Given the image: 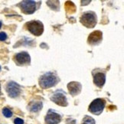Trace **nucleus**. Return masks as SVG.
Returning <instances> with one entry per match:
<instances>
[{"instance_id": "nucleus-1", "label": "nucleus", "mask_w": 124, "mask_h": 124, "mask_svg": "<svg viewBox=\"0 0 124 124\" xmlns=\"http://www.w3.org/2000/svg\"><path fill=\"white\" fill-rule=\"evenodd\" d=\"M39 84L41 87L44 89L51 87L57 84V78L53 73L47 72L41 77Z\"/></svg>"}, {"instance_id": "nucleus-2", "label": "nucleus", "mask_w": 124, "mask_h": 124, "mask_svg": "<svg viewBox=\"0 0 124 124\" xmlns=\"http://www.w3.org/2000/svg\"><path fill=\"white\" fill-rule=\"evenodd\" d=\"M80 22L87 28H93L97 24V17L92 12H87L80 17Z\"/></svg>"}, {"instance_id": "nucleus-3", "label": "nucleus", "mask_w": 124, "mask_h": 124, "mask_svg": "<svg viewBox=\"0 0 124 124\" xmlns=\"http://www.w3.org/2000/svg\"><path fill=\"white\" fill-rule=\"evenodd\" d=\"M105 104H106V102H105L104 100L98 98L93 101V102L90 104L89 107V111L90 113H92L93 114H97V115H99L101 114L103 109L105 107Z\"/></svg>"}, {"instance_id": "nucleus-4", "label": "nucleus", "mask_w": 124, "mask_h": 124, "mask_svg": "<svg viewBox=\"0 0 124 124\" xmlns=\"http://www.w3.org/2000/svg\"><path fill=\"white\" fill-rule=\"evenodd\" d=\"M26 27L27 29L29 31L31 34L39 36L41 35L43 31H44V26H43V24L39 21H31L29 22L26 24Z\"/></svg>"}, {"instance_id": "nucleus-5", "label": "nucleus", "mask_w": 124, "mask_h": 124, "mask_svg": "<svg viewBox=\"0 0 124 124\" xmlns=\"http://www.w3.org/2000/svg\"><path fill=\"white\" fill-rule=\"evenodd\" d=\"M6 91L8 94V96L12 98H15L19 96L21 93L20 86L16 82L11 81L9 82L6 86Z\"/></svg>"}, {"instance_id": "nucleus-6", "label": "nucleus", "mask_w": 124, "mask_h": 124, "mask_svg": "<svg viewBox=\"0 0 124 124\" xmlns=\"http://www.w3.org/2000/svg\"><path fill=\"white\" fill-rule=\"evenodd\" d=\"M20 7L23 12L26 14H32L34 13L36 8V4L35 1L31 0H25L20 3Z\"/></svg>"}, {"instance_id": "nucleus-7", "label": "nucleus", "mask_w": 124, "mask_h": 124, "mask_svg": "<svg viewBox=\"0 0 124 124\" xmlns=\"http://www.w3.org/2000/svg\"><path fill=\"white\" fill-rule=\"evenodd\" d=\"M51 101L54 102L56 104H58L61 107H66L68 105V101H67V98L65 97V95L61 91L55 92L53 94V96L51 97Z\"/></svg>"}, {"instance_id": "nucleus-8", "label": "nucleus", "mask_w": 124, "mask_h": 124, "mask_svg": "<svg viewBox=\"0 0 124 124\" xmlns=\"http://www.w3.org/2000/svg\"><path fill=\"white\" fill-rule=\"evenodd\" d=\"M61 120V116L51 109L48 111L45 116V122L47 124H58Z\"/></svg>"}, {"instance_id": "nucleus-9", "label": "nucleus", "mask_w": 124, "mask_h": 124, "mask_svg": "<svg viewBox=\"0 0 124 124\" xmlns=\"http://www.w3.org/2000/svg\"><path fill=\"white\" fill-rule=\"evenodd\" d=\"M102 32L101 31H93L88 37V43L90 45H97L102 40Z\"/></svg>"}, {"instance_id": "nucleus-10", "label": "nucleus", "mask_w": 124, "mask_h": 124, "mask_svg": "<svg viewBox=\"0 0 124 124\" xmlns=\"http://www.w3.org/2000/svg\"><path fill=\"white\" fill-rule=\"evenodd\" d=\"M68 89L69 90V93L72 94L73 96L78 94L80 90H81V84L79 82H70L68 84Z\"/></svg>"}, {"instance_id": "nucleus-11", "label": "nucleus", "mask_w": 124, "mask_h": 124, "mask_svg": "<svg viewBox=\"0 0 124 124\" xmlns=\"http://www.w3.org/2000/svg\"><path fill=\"white\" fill-rule=\"evenodd\" d=\"M16 59L18 63L20 64H28L30 62V56L27 52L23 51V52L18 53L16 55Z\"/></svg>"}, {"instance_id": "nucleus-12", "label": "nucleus", "mask_w": 124, "mask_h": 124, "mask_svg": "<svg viewBox=\"0 0 124 124\" xmlns=\"http://www.w3.org/2000/svg\"><path fill=\"white\" fill-rule=\"evenodd\" d=\"M106 81V76L103 73L99 72L93 76V82L98 87H102Z\"/></svg>"}, {"instance_id": "nucleus-13", "label": "nucleus", "mask_w": 124, "mask_h": 124, "mask_svg": "<svg viewBox=\"0 0 124 124\" xmlns=\"http://www.w3.org/2000/svg\"><path fill=\"white\" fill-rule=\"evenodd\" d=\"M64 6H65V9L67 12L69 14H73L76 10V7L72 2H70V1L67 2L64 5Z\"/></svg>"}, {"instance_id": "nucleus-14", "label": "nucleus", "mask_w": 124, "mask_h": 124, "mask_svg": "<svg viewBox=\"0 0 124 124\" xmlns=\"http://www.w3.org/2000/svg\"><path fill=\"white\" fill-rule=\"evenodd\" d=\"M42 108V103L41 102H35L33 103L30 107V110L31 112H38Z\"/></svg>"}, {"instance_id": "nucleus-15", "label": "nucleus", "mask_w": 124, "mask_h": 124, "mask_svg": "<svg viewBox=\"0 0 124 124\" xmlns=\"http://www.w3.org/2000/svg\"><path fill=\"white\" fill-rule=\"evenodd\" d=\"M82 124H95V120L92 117L88 116H86L84 118V120Z\"/></svg>"}, {"instance_id": "nucleus-16", "label": "nucleus", "mask_w": 124, "mask_h": 124, "mask_svg": "<svg viewBox=\"0 0 124 124\" xmlns=\"http://www.w3.org/2000/svg\"><path fill=\"white\" fill-rule=\"evenodd\" d=\"M2 113H3V115L6 117H7V118H9V117H11L12 116V111L8 108H4L2 109Z\"/></svg>"}, {"instance_id": "nucleus-17", "label": "nucleus", "mask_w": 124, "mask_h": 124, "mask_svg": "<svg viewBox=\"0 0 124 124\" xmlns=\"http://www.w3.org/2000/svg\"><path fill=\"white\" fill-rule=\"evenodd\" d=\"M7 39V35L5 32H0V41H5Z\"/></svg>"}, {"instance_id": "nucleus-18", "label": "nucleus", "mask_w": 124, "mask_h": 124, "mask_svg": "<svg viewBox=\"0 0 124 124\" xmlns=\"http://www.w3.org/2000/svg\"><path fill=\"white\" fill-rule=\"evenodd\" d=\"M14 123H15V124H23L24 121L20 118H16V120H14Z\"/></svg>"}, {"instance_id": "nucleus-19", "label": "nucleus", "mask_w": 124, "mask_h": 124, "mask_svg": "<svg viewBox=\"0 0 124 124\" xmlns=\"http://www.w3.org/2000/svg\"><path fill=\"white\" fill-rule=\"evenodd\" d=\"M1 27H2V22H0V28H1Z\"/></svg>"}, {"instance_id": "nucleus-20", "label": "nucleus", "mask_w": 124, "mask_h": 124, "mask_svg": "<svg viewBox=\"0 0 124 124\" xmlns=\"http://www.w3.org/2000/svg\"></svg>"}]
</instances>
